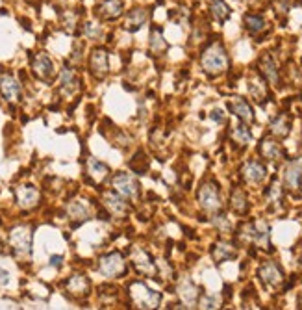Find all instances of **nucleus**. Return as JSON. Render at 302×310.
<instances>
[{"mask_svg": "<svg viewBox=\"0 0 302 310\" xmlns=\"http://www.w3.org/2000/svg\"><path fill=\"white\" fill-rule=\"evenodd\" d=\"M201 65L208 75H219L228 67V54L221 43H213L202 52Z\"/></svg>", "mask_w": 302, "mask_h": 310, "instance_id": "1", "label": "nucleus"}, {"mask_svg": "<svg viewBox=\"0 0 302 310\" xmlns=\"http://www.w3.org/2000/svg\"><path fill=\"white\" fill-rule=\"evenodd\" d=\"M9 245L15 256H28L32 253V227H13L9 230Z\"/></svg>", "mask_w": 302, "mask_h": 310, "instance_id": "2", "label": "nucleus"}, {"mask_svg": "<svg viewBox=\"0 0 302 310\" xmlns=\"http://www.w3.org/2000/svg\"><path fill=\"white\" fill-rule=\"evenodd\" d=\"M130 299L134 305H138L139 309H156L158 305H160V299H161V295L158 293V291L150 290L147 288L143 282H132L130 284Z\"/></svg>", "mask_w": 302, "mask_h": 310, "instance_id": "3", "label": "nucleus"}, {"mask_svg": "<svg viewBox=\"0 0 302 310\" xmlns=\"http://www.w3.org/2000/svg\"><path fill=\"white\" fill-rule=\"evenodd\" d=\"M126 262L124 256L119 251H113L99 258V271L106 277H122L126 273Z\"/></svg>", "mask_w": 302, "mask_h": 310, "instance_id": "4", "label": "nucleus"}, {"mask_svg": "<svg viewBox=\"0 0 302 310\" xmlns=\"http://www.w3.org/2000/svg\"><path fill=\"white\" fill-rule=\"evenodd\" d=\"M241 236H243L245 240H248V242L256 244L260 249H271L269 225H267L265 221H262V219H258L254 223H248V225L243 228Z\"/></svg>", "mask_w": 302, "mask_h": 310, "instance_id": "5", "label": "nucleus"}, {"mask_svg": "<svg viewBox=\"0 0 302 310\" xmlns=\"http://www.w3.org/2000/svg\"><path fill=\"white\" fill-rule=\"evenodd\" d=\"M199 203H201L202 210L206 212H219L221 210V195H219V186L213 182H206L202 184L199 189Z\"/></svg>", "mask_w": 302, "mask_h": 310, "instance_id": "6", "label": "nucleus"}, {"mask_svg": "<svg viewBox=\"0 0 302 310\" xmlns=\"http://www.w3.org/2000/svg\"><path fill=\"white\" fill-rule=\"evenodd\" d=\"M111 186L117 193H121L126 199H134L139 195V182L130 173H117L111 179Z\"/></svg>", "mask_w": 302, "mask_h": 310, "instance_id": "7", "label": "nucleus"}, {"mask_svg": "<svg viewBox=\"0 0 302 310\" xmlns=\"http://www.w3.org/2000/svg\"><path fill=\"white\" fill-rule=\"evenodd\" d=\"M32 71L41 82H46V84H50L56 75L54 63H52L50 56L45 52H37L36 56L32 58Z\"/></svg>", "mask_w": 302, "mask_h": 310, "instance_id": "8", "label": "nucleus"}, {"mask_svg": "<svg viewBox=\"0 0 302 310\" xmlns=\"http://www.w3.org/2000/svg\"><path fill=\"white\" fill-rule=\"evenodd\" d=\"M89 69H91V75L95 78L102 80L104 76L110 73V63H108V52L106 48L97 47L91 50V56H89Z\"/></svg>", "mask_w": 302, "mask_h": 310, "instance_id": "9", "label": "nucleus"}, {"mask_svg": "<svg viewBox=\"0 0 302 310\" xmlns=\"http://www.w3.org/2000/svg\"><path fill=\"white\" fill-rule=\"evenodd\" d=\"M39 199H41V193L32 184H22V186L15 188V201H17L19 207L24 208V210L36 208L39 205Z\"/></svg>", "mask_w": 302, "mask_h": 310, "instance_id": "10", "label": "nucleus"}, {"mask_svg": "<svg viewBox=\"0 0 302 310\" xmlns=\"http://www.w3.org/2000/svg\"><path fill=\"white\" fill-rule=\"evenodd\" d=\"M65 288H67L71 297L80 299V297H87V295H89L91 282H89V279H87L83 273H74V275H71V277L65 281Z\"/></svg>", "mask_w": 302, "mask_h": 310, "instance_id": "11", "label": "nucleus"}, {"mask_svg": "<svg viewBox=\"0 0 302 310\" xmlns=\"http://www.w3.org/2000/svg\"><path fill=\"white\" fill-rule=\"evenodd\" d=\"M260 279L263 281V284L267 286H273V288H278L282 282H284V271L280 269V266L273 260H267L260 266Z\"/></svg>", "mask_w": 302, "mask_h": 310, "instance_id": "12", "label": "nucleus"}, {"mask_svg": "<svg viewBox=\"0 0 302 310\" xmlns=\"http://www.w3.org/2000/svg\"><path fill=\"white\" fill-rule=\"evenodd\" d=\"M0 93H2V97L8 103H17V101H20V97H22L20 84L9 73H6V71L0 73Z\"/></svg>", "mask_w": 302, "mask_h": 310, "instance_id": "13", "label": "nucleus"}, {"mask_svg": "<svg viewBox=\"0 0 302 310\" xmlns=\"http://www.w3.org/2000/svg\"><path fill=\"white\" fill-rule=\"evenodd\" d=\"M102 203H104L106 210H108L110 214H113V216H124L130 208L128 203H126V197H122L115 189H113V191H104Z\"/></svg>", "mask_w": 302, "mask_h": 310, "instance_id": "14", "label": "nucleus"}, {"mask_svg": "<svg viewBox=\"0 0 302 310\" xmlns=\"http://www.w3.org/2000/svg\"><path fill=\"white\" fill-rule=\"evenodd\" d=\"M228 106H230V112L234 113L239 121H243L245 124L254 123V112H252L250 104H248L245 99H241V97H234V99L228 103Z\"/></svg>", "mask_w": 302, "mask_h": 310, "instance_id": "15", "label": "nucleus"}, {"mask_svg": "<svg viewBox=\"0 0 302 310\" xmlns=\"http://www.w3.org/2000/svg\"><path fill=\"white\" fill-rule=\"evenodd\" d=\"M243 179L250 182V184H260V182H263L267 177V169L263 164H260L258 160H250L247 162L245 165H243Z\"/></svg>", "mask_w": 302, "mask_h": 310, "instance_id": "16", "label": "nucleus"}, {"mask_svg": "<svg viewBox=\"0 0 302 310\" xmlns=\"http://www.w3.org/2000/svg\"><path fill=\"white\" fill-rule=\"evenodd\" d=\"M97 17L104 21H115L122 15V2L121 0H104L97 6Z\"/></svg>", "mask_w": 302, "mask_h": 310, "instance_id": "17", "label": "nucleus"}, {"mask_svg": "<svg viewBox=\"0 0 302 310\" xmlns=\"http://www.w3.org/2000/svg\"><path fill=\"white\" fill-rule=\"evenodd\" d=\"M260 71H262V75H263V78H265L269 84L273 85L278 84L280 76H278V67H276L273 56H269V54L262 56V60H260Z\"/></svg>", "mask_w": 302, "mask_h": 310, "instance_id": "18", "label": "nucleus"}, {"mask_svg": "<svg viewBox=\"0 0 302 310\" xmlns=\"http://www.w3.org/2000/svg\"><path fill=\"white\" fill-rule=\"evenodd\" d=\"M132 264L136 266V269L139 273H145V275H152L154 273V264H152V256L147 251H141L136 249L134 256H132Z\"/></svg>", "mask_w": 302, "mask_h": 310, "instance_id": "19", "label": "nucleus"}, {"mask_svg": "<svg viewBox=\"0 0 302 310\" xmlns=\"http://www.w3.org/2000/svg\"><path fill=\"white\" fill-rule=\"evenodd\" d=\"M260 152H262V156H265L267 160H282L285 156L284 149H282V145L278 143V141H273V140H263L262 141V145H260Z\"/></svg>", "mask_w": 302, "mask_h": 310, "instance_id": "20", "label": "nucleus"}, {"mask_svg": "<svg viewBox=\"0 0 302 310\" xmlns=\"http://www.w3.org/2000/svg\"><path fill=\"white\" fill-rule=\"evenodd\" d=\"M285 186L289 189H301L302 188V164L301 162H293L284 175Z\"/></svg>", "mask_w": 302, "mask_h": 310, "instance_id": "21", "label": "nucleus"}, {"mask_svg": "<svg viewBox=\"0 0 302 310\" xmlns=\"http://www.w3.org/2000/svg\"><path fill=\"white\" fill-rule=\"evenodd\" d=\"M108 175H110V167L106 164L95 160V158L87 160V177H91L95 184H99L104 179H108Z\"/></svg>", "mask_w": 302, "mask_h": 310, "instance_id": "22", "label": "nucleus"}, {"mask_svg": "<svg viewBox=\"0 0 302 310\" xmlns=\"http://www.w3.org/2000/svg\"><path fill=\"white\" fill-rule=\"evenodd\" d=\"M147 10H143V8H134V10L128 11V15H126V24H124V28L128 30V32H138L145 22H147Z\"/></svg>", "mask_w": 302, "mask_h": 310, "instance_id": "23", "label": "nucleus"}, {"mask_svg": "<svg viewBox=\"0 0 302 310\" xmlns=\"http://www.w3.org/2000/svg\"><path fill=\"white\" fill-rule=\"evenodd\" d=\"M61 91H65L67 95L74 93L78 87H80V80H78V76H76V73H74L73 67L65 65L63 69H61Z\"/></svg>", "mask_w": 302, "mask_h": 310, "instance_id": "24", "label": "nucleus"}, {"mask_svg": "<svg viewBox=\"0 0 302 310\" xmlns=\"http://www.w3.org/2000/svg\"><path fill=\"white\" fill-rule=\"evenodd\" d=\"M213 260L215 262H226V260H232L236 256V247L232 244H226V242H219V244L213 245Z\"/></svg>", "mask_w": 302, "mask_h": 310, "instance_id": "25", "label": "nucleus"}, {"mask_svg": "<svg viewBox=\"0 0 302 310\" xmlns=\"http://www.w3.org/2000/svg\"><path fill=\"white\" fill-rule=\"evenodd\" d=\"M178 291H180V297H182L183 305H189V309H191L193 305H195V301H197V297H199L197 286L191 281H185L182 282V286L178 288Z\"/></svg>", "mask_w": 302, "mask_h": 310, "instance_id": "26", "label": "nucleus"}, {"mask_svg": "<svg viewBox=\"0 0 302 310\" xmlns=\"http://www.w3.org/2000/svg\"><path fill=\"white\" fill-rule=\"evenodd\" d=\"M230 205L232 208L238 212V214H245L248 208V203H247V195H245V191L243 189L236 188L232 191V195H230Z\"/></svg>", "mask_w": 302, "mask_h": 310, "instance_id": "27", "label": "nucleus"}, {"mask_svg": "<svg viewBox=\"0 0 302 310\" xmlns=\"http://www.w3.org/2000/svg\"><path fill=\"white\" fill-rule=\"evenodd\" d=\"M289 128H291V124H289V119L285 117V115H278L276 119H273L271 123V132L278 136V138H285L287 134H289Z\"/></svg>", "mask_w": 302, "mask_h": 310, "instance_id": "28", "label": "nucleus"}, {"mask_svg": "<svg viewBox=\"0 0 302 310\" xmlns=\"http://www.w3.org/2000/svg\"><path fill=\"white\" fill-rule=\"evenodd\" d=\"M211 13H213V17L219 21V22H224L230 17V8L226 6V2H222V0H213L211 2Z\"/></svg>", "mask_w": 302, "mask_h": 310, "instance_id": "29", "label": "nucleus"}, {"mask_svg": "<svg viewBox=\"0 0 302 310\" xmlns=\"http://www.w3.org/2000/svg\"><path fill=\"white\" fill-rule=\"evenodd\" d=\"M245 24H247V28L252 32V34H258V32H262V30H265V19L262 17V15H245Z\"/></svg>", "mask_w": 302, "mask_h": 310, "instance_id": "30", "label": "nucleus"}, {"mask_svg": "<svg viewBox=\"0 0 302 310\" xmlns=\"http://www.w3.org/2000/svg\"><path fill=\"white\" fill-rule=\"evenodd\" d=\"M232 138L238 141V143H241V145H248L250 140H252V134L247 128V124H238L232 130Z\"/></svg>", "mask_w": 302, "mask_h": 310, "instance_id": "31", "label": "nucleus"}, {"mask_svg": "<svg viewBox=\"0 0 302 310\" xmlns=\"http://www.w3.org/2000/svg\"><path fill=\"white\" fill-rule=\"evenodd\" d=\"M150 48H152V52H163L165 48H167V41L163 39L161 36V30L154 28L152 30V36H150Z\"/></svg>", "mask_w": 302, "mask_h": 310, "instance_id": "32", "label": "nucleus"}, {"mask_svg": "<svg viewBox=\"0 0 302 310\" xmlns=\"http://www.w3.org/2000/svg\"><path fill=\"white\" fill-rule=\"evenodd\" d=\"M69 216L73 217V219H80V221H85V219L89 217V212H87V208L83 207L82 203L74 201L73 205L69 207Z\"/></svg>", "mask_w": 302, "mask_h": 310, "instance_id": "33", "label": "nucleus"}, {"mask_svg": "<svg viewBox=\"0 0 302 310\" xmlns=\"http://www.w3.org/2000/svg\"><path fill=\"white\" fill-rule=\"evenodd\" d=\"M248 91L252 95V99H256L258 103H262L263 101V97H265V87L262 82H258V80H250V84H248Z\"/></svg>", "mask_w": 302, "mask_h": 310, "instance_id": "34", "label": "nucleus"}, {"mask_svg": "<svg viewBox=\"0 0 302 310\" xmlns=\"http://www.w3.org/2000/svg\"><path fill=\"white\" fill-rule=\"evenodd\" d=\"M85 36L89 39H101L102 38V28L95 22H85Z\"/></svg>", "mask_w": 302, "mask_h": 310, "instance_id": "35", "label": "nucleus"}, {"mask_svg": "<svg viewBox=\"0 0 302 310\" xmlns=\"http://www.w3.org/2000/svg\"><path fill=\"white\" fill-rule=\"evenodd\" d=\"M267 197L271 199L273 203H280V201H282V189H280V186H278L276 180L271 184V188L267 189Z\"/></svg>", "mask_w": 302, "mask_h": 310, "instance_id": "36", "label": "nucleus"}, {"mask_svg": "<svg viewBox=\"0 0 302 310\" xmlns=\"http://www.w3.org/2000/svg\"><path fill=\"white\" fill-rule=\"evenodd\" d=\"M202 309H217V303H215V299H211V297H204V299L201 301Z\"/></svg>", "mask_w": 302, "mask_h": 310, "instance_id": "37", "label": "nucleus"}, {"mask_svg": "<svg viewBox=\"0 0 302 310\" xmlns=\"http://www.w3.org/2000/svg\"><path fill=\"white\" fill-rule=\"evenodd\" d=\"M61 262H63V256H60V254L50 256V264H52V266H56V268H60V266H61Z\"/></svg>", "mask_w": 302, "mask_h": 310, "instance_id": "38", "label": "nucleus"}, {"mask_svg": "<svg viewBox=\"0 0 302 310\" xmlns=\"http://www.w3.org/2000/svg\"><path fill=\"white\" fill-rule=\"evenodd\" d=\"M211 117H213L215 121H219V123L224 121V115H222V112H221V110H213V113H211Z\"/></svg>", "mask_w": 302, "mask_h": 310, "instance_id": "39", "label": "nucleus"}, {"mask_svg": "<svg viewBox=\"0 0 302 310\" xmlns=\"http://www.w3.org/2000/svg\"><path fill=\"white\" fill-rule=\"evenodd\" d=\"M2 245L4 244H2V240H0V253H4V251H2Z\"/></svg>", "mask_w": 302, "mask_h": 310, "instance_id": "40", "label": "nucleus"}]
</instances>
